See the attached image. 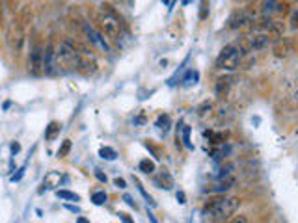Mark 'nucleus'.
<instances>
[{
    "instance_id": "1",
    "label": "nucleus",
    "mask_w": 298,
    "mask_h": 223,
    "mask_svg": "<svg viewBox=\"0 0 298 223\" xmlns=\"http://www.w3.org/2000/svg\"><path fill=\"white\" fill-rule=\"evenodd\" d=\"M238 207L240 201L237 197H218L203 208V216L209 223H224L238 210Z\"/></svg>"
},
{
    "instance_id": "2",
    "label": "nucleus",
    "mask_w": 298,
    "mask_h": 223,
    "mask_svg": "<svg viewBox=\"0 0 298 223\" xmlns=\"http://www.w3.org/2000/svg\"><path fill=\"white\" fill-rule=\"evenodd\" d=\"M32 19V10L30 6H23L21 12L15 15V19L12 21L10 28H8V43L15 54L21 52L24 43V34H26V26Z\"/></svg>"
},
{
    "instance_id": "3",
    "label": "nucleus",
    "mask_w": 298,
    "mask_h": 223,
    "mask_svg": "<svg viewBox=\"0 0 298 223\" xmlns=\"http://www.w3.org/2000/svg\"><path fill=\"white\" fill-rule=\"evenodd\" d=\"M97 21H99V26H101L103 34H107L112 39H119V35H121V19H119L118 13L114 12L112 6L103 4Z\"/></svg>"
},
{
    "instance_id": "4",
    "label": "nucleus",
    "mask_w": 298,
    "mask_h": 223,
    "mask_svg": "<svg viewBox=\"0 0 298 223\" xmlns=\"http://www.w3.org/2000/svg\"><path fill=\"white\" fill-rule=\"evenodd\" d=\"M242 48L237 45H227L222 48V52L216 58V67L224 71H235L238 67V61L242 58Z\"/></svg>"
},
{
    "instance_id": "5",
    "label": "nucleus",
    "mask_w": 298,
    "mask_h": 223,
    "mask_svg": "<svg viewBox=\"0 0 298 223\" xmlns=\"http://www.w3.org/2000/svg\"><path fill=\"white\" fill-rule=\"evenodd\" d=\"M251 21H253V13H251L250 8H238V10H235V12L231 13V17L227 19V28L237 30L240 26L251 23Z\"/></svg>"
},
{
    "instance_id": "6",
    "label": "nucleus",
    "mask_w": 298,
    "mask_h": 223,
    "mask_svg": "<svg viewBox=\"0 0 298 223\" xmlns=\"http://www.w3.org/2000/svg\"><path fill=\"white\" fill-rule=\"evenodd\" d=\"M30 71L34 74H41L43 73V52H41L39 47L34 48L32 54H30Z\"/></svg>"
},
{
    "instance_id": "7",
    "label": "nucleus",
    "mask_w": 298,
    "mask_h": 223,
    "mask_svg": "<svg viewBox=\"0 0 298 223\" xmlns=\"http://www.w3.org/2000/svg\"><path fill=\"white\" fill-rule=\"evenodd\" d=\"M155 184L158 188L170 190L173 186V178H172V175H170L168 171H160V175L155 177Z\"/></svg>"
},
{
    "instance_id": "8",
    "label": "nucleus",
    "mask_w": 298,
    "mask_h": 223,
    "mask_svg": "<svg viewBox=\"0 0 298 223\" xmlns=\"http://www.w3.org/2000/svg\"><path fill=\"white\" fill-rule=\"evenodd\" d=\"M229 86H231V78L226 76V78H218L216 80V95L218 97H224L227 93V89H229Z\"/></svg>"
},
{
    "instance_id": "9",
    "label": "nucleus",
    "mask_w": 298,
    "mask_h": 223,
    "mask_svg": "<svg viewBox=\"0 0 298 223\" xmlns=\"http://www.w3.org/2000/svg\"><path fill=\"white\" fill-rule=\"evenodd\" d=\"M235 184V178H224L222 182H218L215 188L207 190V192H213V193H222V192H227V190L231 188Z\"/></svg>"
},
{
    "instance_id": "10",
    "label": "nucleus",
    "mask_w": 298,
    "mask_h": 223,
    "mask_svg": "<svg viewBox=\"0 0 298 223\" xmlns=\"http://www.w3.org/2000/svg\"><path fill=\"white\" fill-rule=\"evenodd\" d=\"M56 195H58L60 199L78 201V195H77V193H73V192H67V190H58V192H56Z\"/></svg>"
},
{
    "instance_id": "11",
    "label": "nucleus",
    "mask_w": 298,
    "mask_h": 223,
    "mask_svg": "<svg viewBox=\"0 0 298 223\" xmlns=\"http://www.w3.org/2000/svg\"><path fill=\"white\" fill-rule=\"evenodd\" d=\"M140 171H143V173H147V175H149V173H153V171H155V164H153L151 160H147V158H145V160L140 162Z\"/></svg>"
},
{
    "instance_id": "12",
    "label": "nucleus",
    "mask_w": 298,
    "mask_h": 223,
    "mask_svg": "<svg viewBox=\"0 0 298 223\" xmlns=\"http://www.w3.org/2000/svg\"><path fill=\"white\" fill-rule=\"evenodd\" d=\"M157 127L166 132V130L170 129V116H158V119H157Z\"/></svg>"
},
{
    "instance_id": "13",
    "label": "nucleus",
    "mask_w": 298,
    "mask_h": 223,
    "mask_svg": "<svg viewBox=\"0 0 298 223\" xmlns=\"http://www.w3.org/2000/svg\"><path fill=\"white\" fill-rule=\"evenodd\" d=\"M99 154L103 156V158H107V160H114L118 154H116V151L114 149H110V147H103L101 151H99Z\"/></svg>"
},
{
    "instance_id": "14",
    "label": "nucleus",
    "mask_w": 298,
    "mask_h": 223,
    "mask_svg": "<svg viewBox=\"0 0 298 223\" xmlns=\"http://www.w3.org/2000/svg\"><path fill=\"white\" fill-rule=\"evenodd\" d=\"M58 130H60L58 123H50V125H48V130L45 132V138H47V140H52V138L56 136V132H58Z\"/></svg>"
},
{
    "instance_id": "15",
    "label": "nucleus",
    "mask_w": 298,
    "mask_h": 223,
    "mask_svg": "<svg viewBox=\"0 0 298 223\" xmlns=\"http://www.w3.org/2000/svg\"><path fill=\"white\" fill-rule=\"evenodd\" d=\"M92 201H94L95 205H105V203H107V193H105V192H95V193L92 195Z\"/></svg>"
},
{
    "instance_id": "16",
    "label": "nucleus",
    "mask_w": 298,
    "mask_h": 223,
    "mask_svg": "<svg viewBox=\"0 0 298 223\" xmlns=\"http://www.w3.org/2000/svg\"><path fill=\"white\" fill-rule=\"evenodd\" d=\"M69 149H71V141L65 140V141H63V145L60 147V151H58V156H60V158H63L65 154L69 153Z\"/></svg>"
},
{
    "instance_id": "17",
    "label": "nucleus",
    "mask_w": 298,
    "mask_h": 223,
    "mask_svg": "<svg viewBox=\"0 0 298 223\" xmlns=\"http://www.w3.org/2000/svg\"><path fill=\"white\" fill-rule=\"evenodd\" d=\"M183 141H185V145L192 149V143H190V127H185L183 129Z\"/></svg>"
},
{
    "instance_id": "18",
    "label": "nucleus",
    "mask_w": 298,
    "mask_h": 223,
    "mask_svg": "<svg viewBox=\"0 0 298 223\" xmlns=\"http://www.w3.org/2000/svg\"><path fill=\"white\" fill-rule=\"evenodd\" d=\"M229 223H248V220H246L244 216H237V218H233Z\"/></svg>"
},
{
    "instance_id": "19",
    "label": "nucleus",
    "mask_w": 298,
    "mask_h": 223,
    "mask_svg": "<svg viewBox=\"0 0 298 223\" xmlns=\"http://www.w3.org/2000/svg\"><path fill=\"white\" fill-rule=\"evenodd\" d=\"M114 184H116V186H118V188H125V186H127V184H125V180H123V178H116V180H114Z\"/></svg>"
},
{
    "instance_id": "20",
    "label": "nucleus",
    "mask_w": 298,
    "mask_h": 223,
    "mask_svg": "<svg viewBox=\"0 0 298 223\" xmlns=\"http://www.w3.org/2000/svg\"><path fill=\"white\" fill-rule=\"evenodd\" d=\"M205 110H211V103H205V104L200 108V116H203V114H205Z\"/></svg>"
},
{
    "instance_id": "21",
    "label": "nucleus",
    "mask_w": 298,
    "mask_h": 223,
    "mask_svg": "<svg viewBox=\"0 0 298 223\" xmlns=\"http://www.w3.org/2000/svg\"><path fill=\"white\" fill-rule=\"evenodd\" d=\"M118 216H119V220H121V222H123V223H132L131 220L127 218V214H118Z\"/></svg>"
},
{
    "instance_id": "22",
    "label": "nucleus",
    "mask_w": 298,
    "mask_h": 223,
    "mask_svg": "<svg viewBox=\"0 0 298 223\" xmlns=\"http://www.w3.org/2000/svg\"><path fill=\"white\" fill-rule=\"evenodd\" d=\"M95 177H97V178H99V180H101V182H107V177L103 175L101 171H95Z\"/></svg>"
},
{
    "instance_id": "23",
    "label": "nucleus",
    "mask_w": 298,
    "mask_h": 223,
    "mask_svg": "<svg viewBox=\"0 0 298 223\" xmlns=\"http://www.w3.org/2000/svg\"><path fill=\"white\" fill-rule=\"evenodd\" d=\"M177 201L181 203V205H185V203H187V201H185V193H183V192H179L177 193Z\"/></svg>"
},
{
    "instance_id": "24",
    "label": "nucleus",
    "mask_w": 298,
    "mask_h": 223,
    "mask_svg": "<svg viewBox=\"0 0 298 223\" xmlns=\"http://www.w3.org/2000/svg\"><path fill=\"white\" fill-rule=\"evenodd\" d=\"M123 199L127 201V203H129V205H131V207H134V203H132V199H131V197H129V195H125V197H123Z\"/></svg>"
},
{
    "instance_id": "25",
    "label": "nucleus",
    "mask_w": 298,
    "mask_h": 223,
    "mask_svg": "<svg viewBox=\"0 0 298 223\" xmlns=\"http://www.w3.org/2000/svg\"><path fill=\"white\" fill-rule=\"evenodd\" d=\"M12 149H13V153H17V151H19V143H13Z\"/></svg>"
},
{
    "instance_id": "26",
    "label": "nucleus",
    "mask_w": 298,
    "mask_h": 223,
    "mask_svg": "<svg viewBox=\"0 0 298 223\" xmlns=\"http://www.w3.org/2000/svg\"><path fill=\"white\" fill-rule=\"evenodd\" d=\"M77 223H90V222H88L86 218H78V220H77Z\"/></svg>"
}]
</instances>
